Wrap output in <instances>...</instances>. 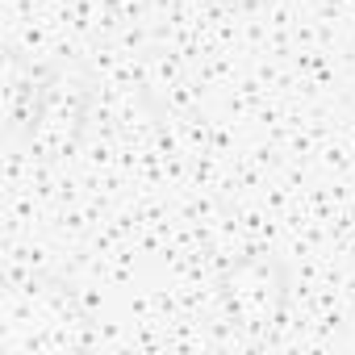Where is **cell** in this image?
<instances>
[{
	"instance_id": "3",
	"label": "cell",
	"mask_w": 355,
	"mask_h": 355,
	"mask_svg": "<svg viewBox=\"0 0 355 355\" xmlns=\"http://www.w3.org/2000/svg\"><path fill=\"white\" fill-rule=\"evenodd\" d=\"M288 288H293L288 263L272 251H247L222 272L226 313H230L234 326H243L251 334H263L284 318Z\"/></svg>"
},
{
	"instance_id": "4",
	"label": "cell",
	"mask_w": 355,
	"mask_h": 355,
	"mask_svg": "<svg viewBox=\"0 0 355 355\" xmlns=\"http://www.w3.org/2000/svg\"><path fill=\"white\" fill-rule=\"evenodd\" d=\"M46 71L51 67H34V63H21V59H9V71H5V130L9 138H21L30 117H34V105L42 96V84H46Z\"/></svg>"
},
{
	"instance_id": "1",
	"label": "cell",
	"mask_w": 355,
	"mask_h": 355,
	"mask_svg": "<svg viewBox=\"0 0 355 355\" xmlns=\"http://www.w3.org/2000/svg\"><path fill=\"white\" fill-rule=\"evenodd\" d=\"M88 109H92V80L76 63H51L34 117L21 134L26 150L38 155L42 163L71 159L88 130Z\"/></svg>"
},
{
	"instance_id": "5",
	"label": "cell",
	"mask_w": 355,
	"mask_h": 355,
	"mask_svg": "<svg viewBox=\"0 0 355 355\" xmlns=\"http://www.w3.org/2000/svg\"><path fill=\"white\" fill-rule=\"evenodd\" d=\"M351 255H355V209H351Z\"/></svg>"
},
{
	"instance_id": "2",
	"label": "cell",
	"mask_w": 355,
	"mask_h": 355,
	"mask_svg": "<svg viewBox=\"0 0 355 355\" xmlns=\"http://www.w3.org/2000/svg\"><path fill=\"white\" fill-rule=\"evenodd\" d=\"M84 322H76V301L67 288L51 284H26L9 301L5 322V351L9 355H34V351H76L84 347Z\"/></svg>"
}]
</instances>
